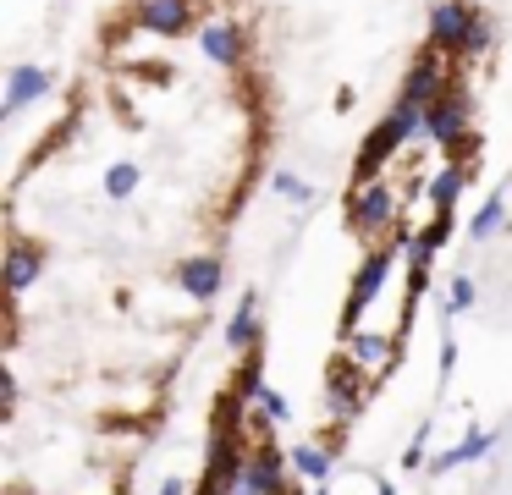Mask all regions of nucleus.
Returning <instances> with one entry per match:
<instances>
[{
  "label": "nucleus",
  "instance_id": "26",
  "mask_svg": "<svg viewBox=\"0 0 512 495\" xmlns=\"http://www.w3.org/2000/svg\"><path fill=\"white\" fill-rule=\"evenodd\" d=\"M424 451H430V424H419V429H413L408 451H402V468H424Z\"/></svg>",
  "mask_w": 512,
  "mask_h": 495
},
{
  "label": "nucleus",
  "instance_id": "11",
  "mask_svg": "<svg viewBox=\"0 0 512 495\" xmlns=\"http://www.w3.org/2000/svg\"><path fill=\"white\" fill-rule=\"evenodd\" d=\"M50 83H56V77H50V66H34V61L12 66V72H6V99H0V116L17 121L28 105H34V99L50 94Z\"/></svg>",
  "mask_w": 512,
  "mask_h": 495
},
{
  "label": "nucleus",
  "instance_id": "18",
  "mask_svg": "<svg viewBox=\"0 0 512 495\" xmlns=\"http://www.w3.org/2000/svg\"><path fill=\"white\" fill-rule=\"evenodd\" d=\"M138 182H144V171H138L133 160H111V165H105V176H100V187H105L111 204H127V198L138 193Z\"/></svg>",
  "mask_w": 512,
  "mask_h": 495
},
{
  "label": "nucleus",
  "instance_id": "15",
  "mask_svg": "<svg viewBox=\"0 0 512 495\" xmlns=\"http://www.w3.org/2000/svg\"><path fill=\"white\" fill-rule=\"evenodd\" d=\"M45 275V248H34V242H12V253H6V270H0V281H6V292L23 297L28 286Z\"/></svg>",
  "mask_w": 512,
  "mask_h": 495
},
{
  "label": "nucleus",
  "instance_id": "19",
  "mask_svg": "<svg viewBox=\"0 0 512 495\" xmlns=\"http://www.w3.org/2000/svg\"><path fill=\"white\" fill-rule=\"evenodd\" d=\"M380 121H386L391 132H397V143H413V138H424V105H413V99H402V94H397V105H391Z\"/></svg>",
  "mask_w": 512,
  "mask_h": 495
},
{
  "label": "nucleus",
  "instance_id": "27",
  "mask_svg": "<svg viewBox=\"0 0 512 495\" xmlns=\"http://www.w3.org/2000/svg\"><path fill=\"white\" fill-rule=\"evenodd\" d=\"M452 468H463V446H446V451H435V457H430L435 479H441V473H452Z\"/></svg>",
  "mask_w": 512,
  "mask_h": 495
},
{
  "label": "nucleus",
  "instance_id": "3",
  "mask_svg": "<svg viewBox=\"0 0 512 495\" xmlns=\"http://www.w3.org/2000/svg\"><path fill=\"white\" fill-rule=\"evenodd\" d=\"M127 22L138 33H155V39H182L199 22V0H133Z\"/></svg>",
  "mask_w": 512,
  "mask_h": 495
},
{
  "label": "nucleus",
  "instance_id": "25",
  "mask_svg": "<svg viewBox=\"0 0 512 495\" xmlns=\"http://www.w3.org/2000/svg\"><path fill=\"white\" fill-rule=\"evenodd\" d=\"M496 429H468L463 440H457V446H463V462H479V457H490V451H496Z\"/></svg>",
  "mask_w": 512,
  "mask_h": 495
},
{
  "label": "nucleus",
  "instance_id": "12",
  "mask_svg": "<svg viewBox=\"0 0 512 495\" xmlns=\"http://www.w3.org/2000/svg\"><path fill=\"white\" fill-rule=\"evenodd\" d=\"M397 149H402L397 132H391L386 121H375V132H369V138L358 143V154H353V182H375V176L386 171V160H391Z\"/></svg>",
  "mask_w": 512,
  "mask_h": 495
},
{
  "label": "nucleus",
  "instance_id": "20",
  "mask_svg": "<svg viewBox=\"0 0 512 495\" xmlns=\"http://www.w3.org/2000/svg\"><path fill=\"white\" fill-rule=\"evenodd\" d=\"M501 226H507V193H490L485 209H474V215H468V237H474V242H490Z\"/></svg>",
  "mask_w": 512,
  "mask_h": 495
},
{
  "label": "nucleus",
  "instance_id": "8",
  "mask_svg": "<svg viewBox=\"0 0 512 495\" xmlns=\"http://www.w3.org/2000/svg\"><path fill=\"white\" fill-rule=\"evenodd\" d=\"M364 396H369L364 369H358L353 358H336L331 374H325V402H331V418H336V424H347V418L364 407Z\"/></svg>",
  "mask_w": 512,
  "mask_h": 495
},
{
  "label": "nucleus",
  "instance_id": "10",
  "mask_svg": "<svg viewBox=\"0 0 512 495\" xmlns=\"http://www.w3.org/2000/svg\"><path fill=\"white\" fill-rule=\"evenodd\" d=\"M199 50L210 55L221 72H243V61H248V33L237 28V22L215 17V22H204V28H199Z\"/></svg>",
  "mask_w": 512,
  "mask_h": 495
},
{
  "label": "nucleus",
  "instance_id": "23",
  "mask_svg": "<svg viewBox=\"0 0 512 495\" xmlns=\"http://www.w3.org/2000/svg\"><path fill=\"white\" fill-rule=\"evenodd\" d=\"M490 44H496V28H490V17H474V28H468L463 50H457V61H474V55H485Z\"/></svg>",
  "mask_w": 512,
  "mask_h": 495
},
{
  "label": "nucleus",
  "instance_id": "30",
  "mask_svg": "<svg viewBox=\"0 0 512 495\" xmlns=\"http://www.w3.org/2000/svg\"><path fill=\"white\" fill-rule=\"evenodd\" d=\"M160 495H188V479H182V473H171V479L160 484Z\"/></svg>",
  "mask_w": 512,
  "mask_h": 495
},
{
  "label": "nucleus",
  "instance_id": "4",
  "mask_svg": "<svg viewBox=\"0 0 512 495\" xmlns=\"http://www.w3.org/2000/svg\"><path fill=\"white\" fill-rule=\"evenodd\" d=\"M452 83H457L452 55H446L441 44H424V50L408 61V77H402V99H413V105H430V99H441Z\"/></svg>",
  "mask_w": 512,
  "mask_h": 495
},
{
  "label": "nucleus",
  "instance_id": "21",
  "mask_svg": "<svg viewBox=\"0 0 512 495\" xmlns=\"http://www.w3.org/2000/svg\"><path fill=\"white\" fill-rule=\"evenodd\" d=\"M474 297H479L474 275H468V270H457L452 281H446V314H468V308H474Z\"/></svg>",
  "mask_w": 512,
  "mask_h": 495
},
{
  "label": "nucleus",
  "instance_id": "16",
  "mask_svg": "<svg viewBox=\"0 0 512 495\" xmlns=\"http://www.w3.org/2000/svg\"><path fill=\"white\" fill-rule=\"evenodd\" d=\"M287 457H292V473H298L303 484H331V462H336L331 446H314V440H303V446L287 451Z\"/></svg>",
  "mask_w": 512,
  "mask_h": 495
},
{
  "label": "nucleus",
  "instance_id": "2",
  "mask_svg": "<svg viewBox=\"0 0 512 495\" xmlns=\"http://www.w3.org/2000/svg\"><path fill=\"white\" fill-rule=\"evenodd\" d=\"M397 248H402V242L391 237V242H380V248H369V259L358 264L353 286H347V297H342V336H353V325L369 314V303L380 297V286H386V275H391V259H397Z\"/></svg>",
  "mask_w": 512,
  "mask_h": 495
},
{
  "label": "nucleus",
  "instance_id": "17",
  "mask_svg": "<svg viewBox=\"0 0 512 495\" xmlns=\"http://www.w3.org/2000/svg\"><path fill=\"white\" fill-rule=\"evenodd\" d=\"M463 187H468V165L446 160L441 171L430 176V209H457V198H463Z\"/></svg>",
  "mask_w": 512,
  "mask_h": 495
},
{
  "label": "nucleus",
  "instance_id": "14",
  "mask_svg": "<svg viewBox=\"0 0 512 495\" xmlns=\"http://www.w3.org/2000/svg\"><path fill=\"white\" fill-rule=\"evenodd\" d=\"M221 341H226L232 352H248L254 341H265V330H259V292H254V286L237 297V308H232V319H226Z\"/></svg>",
  "mask_w": 512,
  "mask_h": 495
},
{
  "label": "nucleus",
  "instance_id": "31",
  "mask_svg": "<svg viewBox=\"0 0 512 495\" xmlns=\"http://www.w3.org/2000/svg\"><path fill=\"white\" fill-rule=\"evenodd\" d=\"M375 495H397V484H391V479H375Z\"/></svg>",
  "mask_w": 512,
  "mask_h": 495
},
{
  "label": "nucleus",
  "instance_id": "33",
  "mask_svg": "<svg viewBox=\"0 0 512 495\" xmlns=\"http://www.w3.org/2000/svg\"><path fill=\"white\" fill-rule=\"evenodd\" d=\"M122 495H127V490H122Z\"/></svg>",
  "mask_w": 512,
  "mask_h": 495
},
{
  "label": "nucleus",
  "instance_id": "9",
  "mask_svg": "<svg viewBox=\"0 0 512 495\" xmlns=\"http://www.w3.org/2000/svg\"><path fill=\"white\" fill-rule=\"evenodd\" d=\"M474 17H479L474 0H435L430 6V44H441L446 55H457L468 39V28H474Z\"/></svg>",
  "mask_w": 512,
  "mask_h": 495
},
{
  "label": "nucleus",
  "instance_id": "6",
  "mask_svg": "<svg viewBox=\"0 0 512 495\" xmlns=\"http://www.w3.org/2000/svg\"><path fill=\"white\" fill-rule=\"evenodd\" d=\"M292 457H281L276 440H254L248 451V495H298L292 490Z\"/></svg>",
  "mask_w": 512,
  "mask_h": 495
},
{
  "label": "nucleus",
  "instance_id": "5",
  "mask_svg": "<svg viewBox=\"0 0 512 495\" xmlns=\"http://www.w3.org/2000/svg\"><path fill=\"white\" fill-rule=\"evenodd\" d=\"M468 127H474V94H468V83H452L441 99L424 105V138H435L441 149L452 138H463Z\"/></svg>",
  "mask_w": 512,
  "mask_h": 495
},
{
  "label": "nucleus",
  "instance_id": "29",
  "mask_svg": "<svg viewBox=\"0 0 512 495\" xmlns=\"http://www.w3.org/2000/svg\"><path fill=\"white\" fill-rule=\"evenodd\" d=\"M452 369H457V341L441 336V358H435V374H441V380H452Z\"/></svg>",
  "mask_w": 512,
  "mask_h": 495
},
{
  "label": "nucleus",
  "instance_id": "24",
  "mask_svg": "<svg viewBox=\"0 0 512 495\" xmlns=\"http://www.w3.org/2000/svg\"><path fill=\"white\" fill-rule=\"evenodd\" d=\"M270 187H276L281 198H292V204H314V187L303 182L298 171H276V176H270Z\"/></svg>",
  "mask_w": 512,
  "mask_h": 495
},
{
  "label": "nucleus",
  "instance_id": "7",
  "mask_svg": "<svg viewBox=\"0 0 512 495\" xmlns=\"http://www.w3.org/2000/svg\"><path fill=\"white\" fill-rule=\"evenodd\" d=\"M177 286L193 303H215L226 286V259L221 253H188V259H177Z\"/></svg>",
  "mask_w": 512,
  "mask_h": 495
},
{
  "label": "nucleus",
  "instance_id": "1",
  "mask_svg": "<svg viewBox=\"0 0 512 495\" xmlns=\"http://www.w3.org/2000/svg\"><path fill=\"white\" fill-rule=\"evenodd\" d=\"M397 226H402L397 193H391L380 176L375 182H353V193H347V231L364 237V242H380V237H391Z\"/></svg>",
  "mask_w": 512,
  "mask_h": 495
},
{
  "label": "nucleus",
  "instance_id": "22",
  "mask_svg": "<svg viewBox=\"0 0 512 495\" xmlns=\"http://www.w3.org/2000/svg\"><path fill=\"white\" fill-rule=\"evenodd\" d=\"M452 226H457V220H452V209H435V215H430V226L419 231V242H424L430 253H441L446 242H452Z\"/></svg>",
  "mask_w": 512,
  "mask_h": 495
},
{
  "label": "nucleus",
  "instance_id": "13",
  "mask_svg": "<svg viewBox=\"0 0 512 495\" xmlns=\"http://www.w3.org/2000/svg\"><path fill=\"white\" fill-rule=\"evenodd\" d=\"M347 358L353 363H369V369H391V363L402 358V336L397 330H353V336H347Z\"/></svg>",
  "mask_w": 512,
  "mask_h": 495
},
{
  "label": "nucleus",
  "instance_id": "32",
  "mask_svg": "<svg viewBox=\"0 0 512 495\" xmlns=\"http://www.w3.org/2000/svg\"><path fill=\"white\" fill-rule=\"evenodd\" d=\"M314 495H331V490H325V484H314Z\"/></svg>",
  "mask_w": 512,
  "mask_h": 495
},
{
  "label": "nucleus",
  "instance_id": "28",
  "mask_svg": "<svg viewBox=\"0 0 512 495\" xmlns=\"http://www.w3.org/2000/svg\"><path fill=\"white\" fill-rule=\"evenodd\" d=\"M259 407H265V413H270V418H276V424H287V418H292V407H287V396H281V391H270V385H265V396H259Z\"/></svg>",
  "mask_w": 512,
  "mask_h": 495
}]
</instances>
